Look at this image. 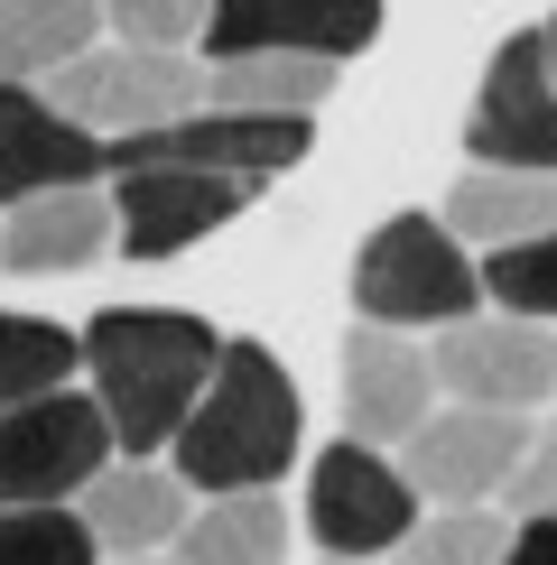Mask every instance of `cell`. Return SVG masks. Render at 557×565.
<instances>
[{"mask_svg":"<svg viewBox=\"0 0 557 565\" xmlns=\"http://www.w3.org/2000/svg\"><path fill=\"white\" fill-rule=\"evenodd\" d=\"M112 463V417L93 390H46L0 408V510H29V501H75V491Z\"/></svg>","mask_w":557,"mask_h":565,"instance_id":"8992f818","label":"cell"},{"mask_svg":"<svg viewBox=\"0 0 557 565\" xmlns=\"http://www.w3.org/2000/svg\"><path fill=\"white\" fill-rule=\"evenodd\" d=\"M168 445H177L168 463L186 473V491H270L297 463V390L278 371V352L251 334L223 343Z\"/></svg>","mask_w":557,"mask_h":565,"instance_id":"7a4b0ae2","label":"cell"},{"mask_svg":"<svg viewBox=\"0 0 557 565\" xmlns=\"http://www.w3.org/2000/svg\"><path fill=\"white\" fill-rule=\"evenodd\" d=\"M177 565H288V510L278 491H214L204 510H186Z\"/></svg>","mask_w":557,"mask_h":565,"instance_id":"e0dca14e","label":"cell"},{"mask_svg":"<svg viewBox=\"0 0 557 565\" xmlns=\"http://www.w3.org/2000/svg\"><path fill=\"white\" fill-rule=\"evenodd\" d=\"M493 501L511 520H557V417H539V427L521 436V463H511V482Z\"/></svg>","mask_w":557,"mask_h":565,"instance_id":"d4e9b609","label":"cell"},{"mask_svg":"<svg viewBox=\"0 0 557 565\" xmlns=\"http://www.w3.org/2000/svg\"><path fill=\"white\" fill-rule=\"evenodd\" d=\"M112 185H46V195H19L0 204V269L10 278H65V269H93L112 250Z\"/></svg>","mask_w":557,"mask_h":565,"instance_id":"5bb4252c","label":"cell"},{"mask_svg":"<svg viewBox=\"0 0 557 565\" xmlns=\"http://www.w3.org/2000/svg\"><path fill=\"white\" fill-rule=\"evenodd\" d=\"M75 371H84V343L65 334V324H46V316H0V408L65 390Z\"/></svg>","mask_w":557,"mask_h":565,"instance_id":"ffe728a7","label":"cell"},{"mask_svg":"<svg viewBox=\"0 0 557 565\" xmlns=\"http://www.w3.org/2000/svg\"><path fill=\"white\" fill-rule=\"evenodd\" d=\"M464 149L474 168H539L557 177V84H548V38L521 29L483 65V93L464 111Z\"/></svg>","mask_w":557,"mask_h":565,"instance_id":"30bf717a","label":"cell"},{"mask_svg":"<svg viewBox=\"0 0 557 565\" xmlns=\"http://www.w3.org/2000/svg\"><path fill=\"white\" fill-rule=\"evenodd\" d=\"M502 547H511V510H493V501H464V510H418V529L390 547V565H502Z\"/></svg>","mask_w":557,"mask_h":565,"instance_id":"44dd1931","label":"cell"},{"mask_svg":"<svg viewBox=\"0 0 557 565\" xmlns=\"http://www.w3.org/2000/svg\"><path fill=\"white\" fill-rule=\"evenodd\" d=\"M103 177V139L75 130L38 84L0 75V204L46 195V185H93Z\"/></svg>","mask_w":557,"mask_h":565,"instance_id":"9a60e30c","label":"cell"},{"mask_svg":"<svg viewBox=\"0 0 557 565\" xmlns=\"http://www.w3.org/2000/svg\"><path fill=\"white\" fill-rule=\"evenodd\" d=\"M539 38H548V84H557V19H548V29H539Z\"/></svg>","mask_w":557,"mask_h":565,"instance_id":"83f0119b","label":"cell"},{"mask_svg":"<svg viewBox=\"0 0 557 565\" xmlns=\"http://www.w3.org/2000/svg\"><path fill=\"white\" fill-rule=\"evenodd\" d=\"M93 565H177V556H93Z\"/></svg>","mask_w":557,"mask_h":565,"instance_id":"4316f807","label":"cell"},{"mask_svg":"<svg viewBox=\"0 0 557 565\" xmlns=\"http://www.w3.org/2000/svg\"><path fill=\"white\" fill-rule=\"evenodd\" d=\"M428 408H437L428 343L400 334V324L354 316V334H344V436H362V445H400Z\"/></svg>","mask_w":557,"mask_h":565,"instance_id":"7c38bea8","label":"cell"},{"mask_svg":"<svg viewBox=\"0 0 557 565\" xmlns=\"http://www.w3.org/2000/svg\"><path fill=\"white\" fill-rule=\"evenodd\" d=\"M437 223H446L464 250L529 242V232L557 223V177H539V168H455L446 214H437Z\"/></svg>","mask_w":557,"mask_h":565,"instance_id":"2e32d148","label":"cell"},{"mask_svg":"<svg viewBox=\"0 0 557 565\" xmlns=\"http://www.w3.org/2000/svg\"><path fill=\"white\" fill-rule=\"evenodd\" d=\"M418 510L428 501L409 491V473L381 455V445H362V436L325 445L316 473H307V529H316L325 556H390L418 529Z\"/></svg>","mask_w":557,"mask_h":565,"instance_id":"52a82bcc","label":"cell"},{"mask_svg":"<svg viewBox=\"0 0 557 565\" xmlns=\"http://www.w3.org/2000/svg\"><path fill=\"white\" fill-rule=\"evenodd\" d=\"M261 195V177H223V168H130L112 177V250L122 260H177L204 232H223L242 204Z\"/></svg>","mask_w":557,"mask_h":565,"instance_id":"ba28073f","label":"cell"},{"mask_svg":"<svg viewBox=\"0 0 557 565\" xmlns=\"http://www.w3.org/2000/svg\"><path fill=\"white\" fill-rule=\"evenodd\" d=\"M428 371H437V398L529 417L539 398H557V324L548 316H511V306H474V316L437 324Z\"/></svg>","mask_w":557,"mask_h":565,"instance_id":"5b68a950","label":"cell"},{"mask_svg":"<svg viewBox=\"0 0 557 565\" xmlns=\"http://www.w3.org/2000/svg\"><path fill=\"white\" fill-rule=\"evenodd\" d=\"M38 93L93 139H130V130H158V121H177V111H196L204 103V65L186 56V46L93 38L84 56H65Z\"/></svg>","mask_w":557,"mask_h":565,"instance_id":"277c9868","label":"cell"},{"mask_svg":"<svg viewBox=\"0 0 557 565\" xmlns=\"http://www.w3.org/2000/svg\"><path fill=\"white\" fill-rule=\"evenodd\" d=\"M93 38H103V0H0V75L10 84H46Z\"/></svg>","mask_w":557,"mask_h":565,"instance_id":"d6986e66","label":"cell"},{"mask_svg":"<svg viewBox=\"0 0 557 565\" xmlns=\"http://www.w3.org/2000/svg\"><path fill=\"white\" fill-rule=\"evenodd\" d=\"M381 38V0H214L204 56H362Z\"/></svg>","mask_w":557,"mask_h":565,"instance_id":"8fae6325","label":"cell"},{"mask_svg":"<svg viewBox=\"0 0 557 565\" xmlns=\"http://www.w3.org/2000/svg\"><path fill=\"white\" fill-rule=\"evenodd\" d=\"M521 436H529V417H511V408L437 398V408L400 436V473H409L418 501H437V510L493 501V491L511 482V463H521Z\"/></svg>","mask_w":557,"mask_h":565,"instance_id":"9c48e42d","label":"cell"},{"mask_svg":"<svg viewBox=\"0 0 557 565\" xmlns=\"http://www.w3.org/2000/svg\"><path fill=\"white\" fill-rule=\"evenodd\" d=\"M502 565H557V520H511Z\"/></svg>","mask_w":557,"mask_h":565,"instance_id":"484cf974","label":"cell"},{"mask_svg":"<svg viewBox=\"0 0 557 565\" xmlns=\"http://www.w3.org/2000/svg\"><path fill=\"white\" fill-rule=\"evenodd\" d=\"M474 306H483V269L437 214H390L354 250V316H371V324L418 334V324L474 316Z\"/></svg>","mask_w":557,"mask_h":565,"instance_id":"3957f363","label":"cell"},{"mask_svg":"<svg viewBox=\"0 0 557 565\" xmlns=\"http://www.w3.org/2000/svg\"><path fill=\"white\" fill-rule=\"evenodd\" d=\"M325 565H371V556H325Z\"/></svg>","mask_w":557,"mask_h":565,"instance_id":"f1b7e54d","label":"cell"},{"mask_svg":"<svg viewBox=\"0 0 557 565\" xmlns=\"http://www.w3.org/2000/svg\"><path fill=\"white\" fill-rule=\"evenodd\" d=\"M483 297L511 306V316H548L557 324V223L548 232H529V242H502V250H483Z\"/></svg>","mask_w":557,"mask_h":565,"instance_id":"7402d4cb","label":"cell"},{"mask_svg":"<svg viewBox=\"0 0 557 565\" xmlns=\"http://www.w3.org/2000/svg\"><path fill=\"white\" fill-rule=\"evenodd\" d=\"M186 510H196V491H186V473L158 463V455H122V463H103V473L75 491V520L93 529L103 556H168Z\"/></svg>","mask_w":557,"mask_h":565,"instance_id":"4fadbf2b","label":"cell"},{"mask_svg":"<svg viewBox=\"0 0 557 565\" xmlns=\"http://www.w3.org/2000/svg\"><path fill=\"white\" fill-rule=\"evenodd\" d=\"M93 529L75 520V501H29L0 510V565H93Z\"/></svg>","mask_w":557,"mask_h":565,"instance_id":"603a6c76","label":"cell"},{"mask_svg":"<svg viewBox=\"0 0 557 565\" xmlns=\"http://www.w3.org/2000/svg\"><path fill=\"white\" fill-rule=\"evenodd\" d=\"M75 343L93 371L84 390L112 417V455H158L177 436V417L196 408L214 352H223V334L204 316H168V306H103Z\"/></svg>","mask_w":557,"mask_h":565,"instance_id":"6da1fadb","label":"cell"},{"mask_svg":"<svg viewBox=\"0 0 557 565\" xmlns=\"http://www.w3.org/2000/svg\"><path fill=\"white\" fill-rule=\"evenodd\" d=\"M204 103L214 111H288V121H316L335 103V56H214L204 65Z\"/></svg>","mask_w":557,"mask_h":565,"instance_id":"ac0fdd59","label":"cell"},{"mask_svg":"<svg viewBox=\"0 0 557 565\" xmlns=\"http://www.w3.org/2000/svg\"><path fill=\"white\" fill-rule=\"evenodd\" d=\"M214 0H103V29L130 46H196Z\"/></svg>","mask_w":557,"mask_h":565,"instance_id":"cb8c5ba5","label":"cell"}]
</instances>
